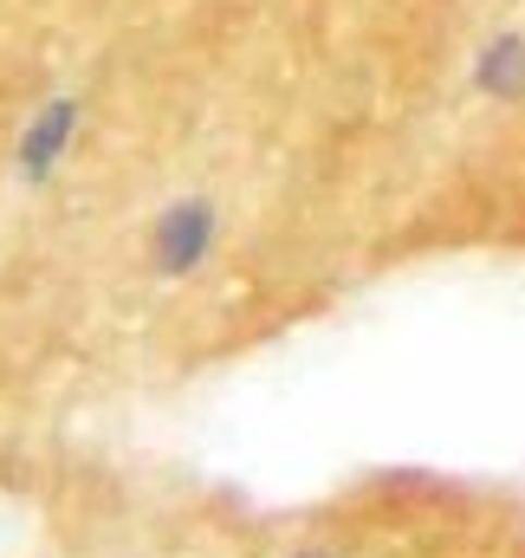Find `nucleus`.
I'll list each match as a JSON object with an SVG mask.
<instances>
[{"label": "nucleus", "mask_w": 525, "mask_h": 558, "mask_svg": "<svg viewBox=\"0 0 525 558\" xmlns=\"http://www.w3.org/2000/svg\"><path fill=\"white\" fill-rule=\"evenodd\" d=\"M208 247H215V202H202V195H188V202H175V208H162V221H156V234H149V260H156V274H195L202 260H208Z\"/></svg>", "instance_id": "nucleus-1"}, {"label": "nucleus", "mask_w": 525, "mask_h": 558, "mask_svg": "<svg viewBox=\"0 0 525 558\" xmlns=\"http://www.w3.org/2000/svg\"><path fill=\"white\" fill-rule=\"evenodd\" d=\"M72 131H78V105H72V98H52V105L26 124V137H20V175L46 182V175H52V162L65 156Z\"/></svg>", "instance_id": "nucleus-2"}, {"label": "nucleus", "mask_w": 525, "mask_h": 558, "mask_svg": "<svg viewBox=\"0 0 525 558\" xmlns=\"http://www.w3.org/2000/svg\"><path fill=\"white\" fill-rule=\"evenodd\" d=\"M480 85L487 92H520L525 85V39H500V46H487V65H480Z\"/></svg>", "instance_id": "nucleus-3"}, {"label": "nucleus", "mask_w": 525, "mask_h": 558, "mask_svg": "<svg viewBox=\"0 0 525 558\" xmlns=\"http://www.w3.org/2000/svg\"><path fill=\"white\" fill-rule=\"evenodd\" d=\"M312 558H325V553H312Z\"/></svg>", "instance_id": "nucleus-4"}]
</instances>
